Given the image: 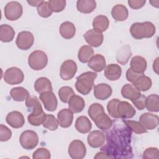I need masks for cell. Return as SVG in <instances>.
Listing matches in <instances>:
<instances>
[{
	"instance_id": "cell-1",
	"label": "cell",
	"mask_w": 159,
	"mask_h": 159,
	"mask_svg": "<svg viewBox=\"0 0 159 159\" xmlns=\"http://www.w3.org/2000/svg\"><path fill=\"white\" fill-rule=\"evenodd\" d=\"M130 130L127 128H113L107 134V145L101 148L112 158H132Z\"/></svg>"
},
{
	"instance_id": "cell-2",
	"label": "cell",
	"mask_w": 159,
	"mask_h": 159,
	"mask_svg": "<svg viewBox=\"0 0 159 159\" xmlns=\"http://www.w3.org/2000/svg\"><path fill=\"white\" fill-rule=\"evenodd\" d=\"M156 32L155 26L150 22H135L132 24L130 28L131 35L135 39L150 38Z\"/></svg>"
},
{
	"instance_id": "cell-3",
	"label": "cell",
	"mask_w": 159,
	"mask_h": 159,
	"mask_svg": "<svg viewBox=\"0 0 159 159\" xmlns=\"http://www.w3.org/2000/svg\"><path fill=\"white\" fill-rule=\"evenodd\" d=\"M97 77V73L87 71L81 74L76 78L75 88L78 92L83 95L88 94L94 85V81Z\"/></svg>"
},
{
	"instance_id": "cell-4",
	"label": "cell",
	"mask_w": 159,
	"mask_h": 159,
	"mask_svg": "<svg viewBox=\"0 0 159 159\" xmlns=\"http://www.w3.org/2000/svg\"><path fill=\"white\" fill-rule=\"evenodd\" d=\"M48 63L47 54L42 50L32 52L28 58V64L34 70H41L44 68Z\"/></svg>"
},
{
	"instance_id": "cell-5",
	"label": "cell",
	"mask_w": 159,
	"mask_h": 159,
	"mask_svg": "<svg viewBox=\"0 0 159 159\" xmlns=\"http://www.w3.org/2000/svg\"><path fill=\"white\" fill-rule=\"evenodd\" d=\"M19 142L20 144L24 149L32 150L38 144L39 137L35 131L27 130L21 134Z\"/></svg>"
},
{
	"instance_id": "cell-6",
	"label": "cell",
	"mask_w": 159,
	"mask_h": 159,
	"mask_svg": "<svg viewBox=\"0 0 159 159\" xmlns=\"http://www.w3.org/2000/svg\"><path fill=\"white\" fill-rule=\"evenodd\" d=\"M23 12L22 5L17 1H10L4 7V15L6 18L11 21L19 19Z\"/></svg>"
},
{
	"instance_id": "cell-7",
	"label": "cell",
	"mask_w": 159,
	"mask_h": 159,
	"mask_svg": "<svg viewBox=\"0 0 159 159\" xmlns=\"http://www.w3.org/2000/svg\"><path fill=\"white\" fill-rule=\"evenodd\" d=\"M3 78L4 81L11 85L18 84L24 81V75L22 71L17 67H11L5 71Z\"/></svg>"
},
{
	"instance_id": "cell-8",
	"label": "cell",
	"mask_w": 159,
	"mask_h": 159,
	"mask_svg": "<svg viewBox=\"0 0 159 159\" xmlns=\"http://www.w3.org/2000/svg\"><path fill=\"white\" fill-rule=\"evenodd\" d=\"M86 153L84 143L80 140H73L68 147V154L73 159H82Z\"/></svg>"
},
{
	"instance_id": "cell-9",
	"label": "cell",
	"mask_w": 159,
	"mask_h": 159,
	"mask_svg": "<svg viewBox=\"0 0 159 159\" xmlns=\"http://www.w3.org/2000/svg\"><path fill=\"white\" fill-rule=\"evenodd\" d=\"M76 71V63L72 60H67L65 61L61 65L60 75L63 80L67 81L72 79Z\"/></svg>"
},
{
	"instance_id": "cell-10",
	"label": "cell",
	"mask_w": 159,
	"mask_h": 159,
	"mask_svg": "<svg viewBox=\"0 0 159 159\" xmlns=\"http://www.w3.org/2000/svg\"><path fill=\"white\" fill-rule=\"evenodd\" d=\"M34 42V37L30 32L22 31L18 34L16 43L19 49L27 50L32 46Z\"/></svg>"
},
{
	"instance_id": "cell-11",
	"label": "cell",
	"mask_w": 159,
	"mask_h": 159,
	"mask_svg": "<svg viewBox=\"0 0 159 159\" xmlns=\"http://www.w3.org/2000/svg\"><path fill=\"white\" fill-rule=\"evenodd\" d=\"M39 98L46 110L52 112L57 109L58 101L52 91H47L40 94Z\"/></svg>"
},
{
	"instance_id": "cell-12",
	"label": "cell",
	"mask_w": 159,
	"mask_h": 159,
	"mask_svg": "<svg viewBox=\"0 0 159 159\" xmlns=\"http://www.w3.org/2000/svg\"><path fill=\"white\" fill-rule=\"evenodd\" d=\"M139 122L146 130H153L158 125L159 118L155 114L145 112L140 116Z\"/></svg>"
},
{
	"instance_id": "cell-13",
	"label": "cell",
	"mask_w": 159,
	"mask_h": 159,
	"mask_svg": "<svg viewBox=\"0 0 159 159\" xmlns=\"http://www.w3.org/2000/svg\"><path fill=\"white\" fill-rule=\"evenodd\" d=\"M117 112L119 117L122 119H130L133 117L135 113V109L127 101H120L117 107Z\"/></svg>"
},
{
	"instance_id": "cell-14",
	"label": "cell",
	"mask_w": 159,
	"mask_h": 159,
	"mask_svg": "<svg viewBox=\"0 0 159 159\" xmlns=\"http://www.w3.org/2000/svg\"><path fill=\"white\" fill-rule=\"evenodd\" d=\"M106 140L104 134L99 130L91 132L87 137L89 145L93 148H98L102 146Z\"/></svg>"
},
{
	"instance_id": "cell-15",
	"label": "cell",
	"mask_w": 159,
	"mask_h": 159,
	"mask_svg": "<svg viewBox=\"0 0 159 159\" xmlns=\"http://www.w3.org/2000/svg\"><path fill=\"white\" fill-rule=\"evenodd\" d=\"M6 120L10 126L15 129L22 127L25 123V119L23 114L16 111L8 113L6 116Z\"/></svg>"
},
{
	"instance_id": "cell-16",
	"label": "cell",
	"mask_w": 159,
	"mask_h": 159,
	"mask_svg": "<svg viewBox=\"0 0 159 159\" xmlns=\"http://www.w3.org/2000/svg\"><path fill=\"white\" fill-rule=\"evenodd\" d=\"M25 106L30 112V115H39L44 112L39 99L35 96H29L25 99Z\"/></svg>"
},
{
	"instance_id": "cell-17",
	"label": "cell",
	"mask_w": 159,
	"mask_h": 159,
	"mask_svg": "<svg viewBox=\"0 0 159 159\" xmlns=\"http://www.w3.org/2000/svg\"><path fill=\"white\" fill-rule=\"evenodd\" d=\"M112 93V88L106 83H100L94 87V96L99 100L103 101L108 99Z\"/></svg>"
},
{
	"instance_id": "cell-18",
	"label": "cell",
	"mask_w": 159,
	"mask_h": 159,
	"mask_svg": "<svg viewBox=\"0 0 159 159\" xmlns=\"http://www.w3.org/2000/svg\"><path fill=\"white\" fill-rule=\"evenodd\" d=\"M83 37L86 42L91 46L98 47L100 46L102 42L104 37L102 33H99L93 29H89L84 35Z\"/></svg>"
},
{
	"instance_id": "cell-19",
	"label": "cell",
	"mask_w": 159,
	"mask_h": 159,
	"mask_svg": "<svg viewBox=\"0 0 159 159\" xmlns=\"http://www.w3.org/2000/svg\"><path fill=\"white\" fill-rule=\"evenodd\" d=\"M73 114L70 109H63L57 114L58 124L63 128L69 127L73 122Z\"/></svg>"
},
{
	"instance_id": "cell-20",
	"label": "cell",
	"mask_w": 159,
	"mask_h": 159,
	"mask_svg": "<svg viewBox=\"0 0 159 159\" xmlns=\"http://www.w3.org/2000/svg\"><path fill=\"white\" fill-rule=\"evenodd\" d=\"M93 120L98 128L103 131L109 130L112 125V120L105 112L99 114Z\"/></svg>"
},
{
	"instance_id": "cell-21",
	"label": "cell",
	"mask_w": 159,
	"mask_h": 159,
	"mask_svg": "<svg viewBox=\"0 0 159 159\" xmlns=\"http://www.w3.org/2000/svg\"><path fill=\"white\" fill-rule=\"evenodd\" d=\"M88 65L93 71L101 72L106 67L105 58L101 54H96L89 60Z\"/></svg>"
},
{
	"instance_id": "cell-22",
	"label": "cell",
	"mask_w": 159,
	"mask_h": 159,
	"mask_svg": "<svg viewBox=\"0 0 159 159\" xmlns=\"http://www.w3.org/2000/svg\"><path fill=\"white\" fill-rule=\"evenodd\" d=\"M122 74L121 67L117 64L108 65L104 70L105 77L110 81H116L120 78Z\"/></svg>"
},
{
	"instance_id": "cell-23",
	"label": "cell",
	"mask_w": 159,
	"mask_h": 159,
	"mask_svg": "<svg viewBox=\"0 0 159 159\" xmlns=\"http://www.w3.org/2000/svg\"><path fill=\"white\" fill-rule=\"evenodd\" d=\"M147 65V61L143 57L137 55L132 58L130 63V68L135 73H143L146 70Z\"/></svg>"
},
{
	"instance_id": "cell-24",
	"label": "cell",
	"mask_w": 159,
	"mask_h": 159,
	"mask_svg": "<svg viewBox=\"0 0 159 159\" xmlns=\"http://www.w3.org/2000/svg\"><path fill=\"white\" fill-rule=\"evenodd\" d=\"M121 94L123 98L131 101L137 99L140 95V91L132 84H125L121 89Z\"/></svg>"
},
{
	"instance_id": "cell-25",
	"label": "cell",
	"mask_w": 159,
	"mask_h": 159,
	"mask_svg": "<svg viewBox=\"0 0 159 159\" xmlns=\"http://www.w3.org/2000/svg\"><path fill=\"white\" fill-rule=\"evenodd\" d=\"M109 25L108 18L104 15H99L94 17L93 21V30L97 32L102 33L106 31Z\"/></svg>"
},
{
	"instance_id": "cell-26",
	"label": "cell",
	"mask_w": 159,
	"mask_h": 159,
	"mask_svg": "<svg viewBox=\"0 0 159 159\" xmlns=\"http://www.w3.org/2000/svg\"><path fill=\"white\" fill-rule=\"evenodd\" d=\"M59 32L63 38L65 39H70L75 36L76 28L72 22L66 21L60 25Z\"/></svg>"
},
{
	"instance_id": "cell-27",
	"label": "cell",
	"mask_w": 159,
	"mask_h": 159,
	"mask_svg": "<svg viewBox=\"0 0 159 159\" xmlns=\"http://www.w3.org/2000/svg\"><path fill=\"white\" fill-rule=\"evenodd\" d=\"M111 15L114 20L117 21H124L128 17L129 12L125 6L122 4H117L112 7Z\"/></svg>"
},
{
	"instance_id": "cell-28",
	"label": "cell",
	"mask_w": 159,
	"mask_h": 159,
	"mask_svg": "<svg viewBox=\"0 0 159 159\" xmlns=\"http://www.w3.org/2000/svg\"><path fill=\"white\" fill-rule=\"evenodd\" d=\"M69 109L75 113L81 112L85 106L84 99L80 96L73 95L68 101Z\"/></svg>"
},
{
	"instance_id": "cell-29",
	"label": "cell",
	"mask_w": 159,
	"mask_h": 159,
	"mask_svg": "<svg viewBox=\"0 0 159 159\" xmlns=\"http://www.w3.org/2000/svg\"><path fill=\"white\" fill-rule=\"evenodd\" d=\"M91 122L86 116H81L77 118L75 122V129L80 133H88L91 129Z\"/></svg>"
},
{
	"instance_id": "cell-30",
	"label": "cell",
	"mask_w": 159,
	"mask_h": 159,
	"mask_svg": "<svg viewBox=\"0 0 159 159\" xmlns=\"http://www.w3.org/2000/svg\"><path fill=\"white\" fill-rule=\"evenodd\" d=\"M132 84L140 91H146L151 88L152 82L149 77L142 74L132 83Z\"/></svg>"
},
{
	"instance_id": "cell-31",
	"label": "cell",
	"mask_w": 159,
	"mask_h": 159,
	"mask_svg": "<svg viewBox=\"0 0 159 159\" xmlns=\"http://www.w3.org/2000/svg\"><path fill=\"white\" fill-rule=\"evenodd\" d=\"M77 9L84 14L92 12L96 7V2L94 0H79L76 2Z\"/></svg>"
},
{
	"instance_id": "cell-32",
	"label": "cell",
	"mask_w": 159,
	"mask_h": 159,
	"mask_svg": "<svg viewBox=\"0 0 159 159\" xmlns=\"http://www.w3.org/2000/svg\"><path fill=\"white\" fill-rule=\"evenodd\" d=\"M15 35L14 29L9 25L2 24L0 26V40L2 42H11Z\"/></svg>"
},
{
	"instance_id": "cell-33",
	"label": "cell",
	"mask_w": 159,
	"mask_h": 159,
	"mask_svg": "<svg viewBox=\"0 0 159 159\" xmlns=\"http://www.w3.org/2000/svg\"><path fill=\"white\" fill-rule=\"evenodd\" d=\"M34 89L39 94L47 91H52L53 89L51 81L45 77H40L35 81Z\"/></svg>"
},
{
	"instance_id": "cell-34",
	"label": "cell",
	"mask_w": 159,
	"mask_h": 159,
	"mask_svg": "<svg viewBox=\"0 0 159 159\" xmlns=\"http://www.w3.org/2000/svg\"><path fill=\"white\" fill-rule=\"evenodd\" d=\"M10 96L14 101L21 102L25 101L29 96V93L23 87H16L11 90Z\"/></svg>"
},
{
	"instance_id": "cell-35",
	"label": "cell",
	"mask_w": 159,
	"mask_h": 159,
	"mask_svg": "<svg viewBox=\"0 0 159 159\" xmlns=\"http://www.w3.org/2000/svg\"><path fill=\"white\" fill-rule=\"evenodd\" d=\"M93 55L94 50L91 46L83 45L80 48L78 51V58L81 62L87 63L89 61Z\"/></svg>"
},
{
	"instance_id": "cell-36",
	"label": "cell",
	"mask_w": 159,
	"mask_h": 159,
	"mask_svg": "<svg viewBox=\"0 0 159 159\" xmlns=\"http://www.w3.org/2000/svg\"><path fill=\"white\" fill-rule=\"evenodd\" d=\"M132 55V52L129 45H125L121 47L117 52L116 55V59L117 62L122 65H125L129 58Z\"/></svg>"
},
{
	"instance_id": "cell-37",
	"label": "cell",
	"mask_w": 159,
	"mask_h": 159,
	"mask_svg": "<svg viewBox=\"0 0 159 159\" xmlns=\"http://www.w3.org/2000/svg\"><path fill=\"white\" fill-rule=\"evenodd\" d=\"M145 107L148 111H159V96L156 94H152L146 98Z\"/></svg>"
},
{
	"instance_id": "cell-38",
	"label": "cell",
	"mask_w": 159,
	"mask_h": 159,
	"mask_svg": "<svg viewBox=\"0 0 159 159\" xmlns=\"http://www.w3.org/2000/svg\"><path fill=\"white\" fill-rule=\"evenodd\" d=\"M123 122L130 130L137 134L146 133L147 132V130L140 123V122L132 120H124Z\"/></svg>"
},
{
	"instance_id": "cell-39",
	"label": "cell",
	"mask_w": 159,
	"mask_h": 159,
	"mask_svg": "<svg viewBox=\"0 0 159 159\" xmlns=\"http://www.w3.org/2000/svg\"><path fill=\"white\" fill-rule=\"evenodd\" d=\"M60 99L64 103L68 102L70 99L75 95L73 89L70 86H63L58 90Z\"/></svg>"
},
{
	"instance_id": "cell-40",
	"label": "cell",
	"mask_w": 159,
	"mask_h": 159,
	"mask_svg": "<svg viewBox=\"0 0 159 159\" xmlns=\"http://www.w3.org/2000/svg\"><path fill=\"white\" fill-rule=\"evenodd\" d=\"M42 124L45 128L52 131L57 130L59 125L58 120L52 114H46Z\"/></svg>"
},
{
	"instance_id": "cell-41",
	"label": "cell",
	"mask_w": 159,
	"mask_h": 159,
	"mask_svg": "<svg viewBox=\"0 0 159 159\" xmlns=\"http://www.w3.org/2000/svg\"><path fill=\"white\" fill-rule=\"evenodd\" d=\"M37 12L42 17L47 18L50 17L52 14V11L50 7L48 1H43V2L37 7Z\"/></svg>"
},
{
	"instance_id": "cell-42",
	"label": "cell",
	"mask_w": 159,
	"mask_h": 159,
	"mask_svg": "<svg viewBox=\"0 0 159 159\" xmlns=\"http://www.w3.org/2000/svg\"><path fill=\"white\" fill-rule=\"evenodd\" d=\"M48 3L52 11L55 12H61L66 6V1L65 0H50Z\"/></svg>"
},
{
	"instance_id": "cell-43",
	"label": "cell",
	"mask_w": 159,
	"mask_h": 159,
	"mask_svg": "<svg viewBox=\"0 0 159 159\" xmlns=\"http://www.w3.org/2000/svg\"><path fill=\"white\" fill-rule=\"evenodd\" d=\"M104 112L103 106L99 103H93L89 107L88 113L90 118L93 120L99 114Z\"/></svg>"
},
{
	"instance_id": "cell-44",
	"label": "cell",
	"mask_w": 159,
	"mask_h": 159,
	"mask_svg": "<svg viewBox=\"0 0 159 159\" xmlns=\"http://www.w3.org/2000/svg\"><path fill=\"white\" fill-rule=\"evenodd\" d=\"M120 101L118 99H112L108 102L107 105V109L109 114L113 118H119L117 112V107Z\"/></svg>"
},
{
	"instance_id": "cell-45",
	"label": "cell",
	"mask_w": 159,
	"mask_h": 159,
	"mask_svg": "<svg viewBox=\"0 0 159 159\" xmlns=\"http://www.w3.org/2000/svg\"><path fill=\"white\" fill-rule=\"evenodd\" d=\"M45 116H46V114L45 112L41 114L35 115V116H32L29 114L27 117L28 122L32 125L39 126L43 124L45 118Z\"/></svg>"
},
{
	"instance_id": "cell-46",
	"label": "cell",
	"mask_w": 159,
	"mask_h": 159,
	"mask_svg": "<svg viewBox=\"0 0 159 159\" xmlns=\"http://www.w3.org/2000/svg\"><path fill=\"white\" fill-rule=\"evenodd\" d=\"M50 152L45 148H37L32 155V158L34 159L43 158V159H49L50 158Z\"/></svg>"
},
{
	"instance_id": "cell-47",
	"label": "cell",
	"mask_w": 159,
	"mask_h": 159,
	"mask_svg": "<svg viewBox=\"0 0 159 159\" xmlns=\"http://www.w3.org/2000/svg\"><path fill=\"white\" fill-rule=\"evenodd\" d=\"M12 137L11 130L3 124L0 125V140L6 142L9 140Z\"/></svg>"
},
{
	"instance_id": "cell-48",
	"label": "cell",
	"mask_w": 159,
	"mask_h": 159,
	"mask_svg": "<svg viewBox=\"0 0 159 159\" xmlns=\"http://www.w3.org/2000/svg\"><path fill=\"white\" fill-rule=\"evenodd\" d=\"M143 158H159V151L157 148L149 147L146 148L143 153Z\"/></svg>"
},
{
	"instance_id": "cell-49",
	"label": "cell",
	"mask_w": 159,
	"mask_h": 159,
	"mask_svg": "<svg viewBox=\"0 0 159 159\" xmlns=\"http://www.w3.org/2000/svg\"><path fill=\"white\" fill-rule=\"evenodd\" d=\"M147 97L142 94L136 99L132 101V103L139 110H143L145 107V102H146Z\"/></svg>"
},
{
	"instance_id": "cell-50",
	"label": "cell",
	"mask_w": 159,
	"mask_h": 159,
	"mask_svg": "<svg viewBox=\"0 0 159 159\" xmlns=\"http://www.w3.org/2000/svg\"><path fill=\"white\" fill-rule=\"evenodd\" d=\"M146 2L145 0H129L128 4L134 9H138L142 7Z\"/></svg>"
},
{
	"instance_id": "cell-51",
	"label": "cell",
	"mask_w": 159,
	"mask_h": 159,
	"mask_svg": "<svg viewBox=\"0 0 159 159\" xmlns=\"http://www.w3.org/2000/svg\"><path fill=\"white\" fill-rule=\"evenodd\" d=\"M143 73H138L133 71L130 68H129L126 72V78L127 81L131 82L132 83L141 75Z\"/></svg>"
},
{
	"instance_id": "cell-52",
	"label": "cell",
	"mask_w": 159,
	"mask_h": 159,
	"mask_svg": "<svg viewBox=\"0 0 159 159\" xmlns=\"http://www.w3.org/2000/svg\"><path fill=\"white\" fill-rule=\"evenodd\" d=\"M95 158H111L109 155H107L106 152L101 151L100 152H98L96 153V156L94 157Z\"/></svg>"
},
{
	"instance_id": "cell-53",
	"label": "cell",
	"mask_w": 159,
	"mask_h": 159,
	"mask_svg": "<svg viewBox=\"0 0 159 159\" xmlns=\"http://www.w3.org/2000/svg\"><path fill=\"white\" fill-rule=\"evenodd\" d=\"M27 3L31 6H34V7H38L42 2V0H37V1H27Z\"/></svg>"
},
{
	"instance_id": "cell-54",
	"label": "cell",
	"mask_w": 159,
	"mask_h": 159,
	"mask_svg": "<svg viewBox=\"0 0 159 159\" xmlns=\"http://www.w3.org/2000/svg\"><path fill=\"white\" fill-rule=\"evenodd\" d=\"M158 58H157L155 60V61L153 62V71H155V73L157 74H158Z\"/></svg>"
},
{
	"instance_id": "cell-55",
	"label": "cell",
	"mask_w": 159,
	"mask_h": 159,
	"mask_svg": "<svg viewBox=\"0 0 159 159\" xmlns=\"http://www.w3.org/2000/svg\"><path fill=\"white\" fill-rule=\"evenodd\" d=\"M158 1H150V2L152 4V6H155L156 7H158Z\"/></svg>"
}]
</instances>
